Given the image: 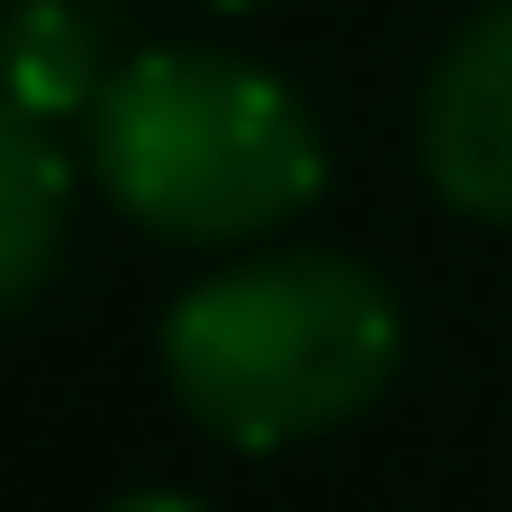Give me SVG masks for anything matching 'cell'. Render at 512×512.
Wrapping results in <instances>:
<instances>
[{
  "instance_id": "7",
  "label": "cell",
  "mask_w": 512,
  "mask_h": 512,
  "mask_svg": "<svg viewBox=\"0 0 512 512\" xmlns=\"http://www.w3.org/2000/svg\"><path fill=\"white\" fill-rule=\"evenodd\" d=\"M209 10H256V0H209Z\"/></svg>"
},
{
  "instance_id": "2",
  "label": "cell",
  "mask_w": 512,
  "mask_h": 512,
  "mask_svg": "<svg viewBox=\"0 0 512 512\" xmlns=\"http://www.w3.org/2000/svg\"><path fill=\"white\" fill-rule=\"evenodd\" d=\"M95 181L133 228L181 247H228L313 209L323 190V124L285 76L219 48H143L114 67L86 114Z\"/></svg>"
},
{
  "instance_id": "1",
  "label": "cell",
  "mask_w": 512,
  "mask_h": 512,
  "mask_svg": "<svg viewBox=\"0 0 512 512\" xmlns=\"http://www.w3.org/2000/svg\"><path fill=\"white\" fill-rule=\"evenodd\" d=\"M399 342V294L361 256H256L162 313L171 399L247 456L361 418L399 370Z\"/></svg>"
},
{
  "instance_id": "6",
  "label": "cell",
  "mask_w": 512,
  "mask_h": 512,
  "mask_svg": "<svg viewBox=\"0 0 512 512\" xmlns=\"http://www.w3.org/2000/svg\"><path fill=\"white\" fill-rule=\"evenodd\" d=\"M114 512H209V503H190V494H124Z\"/></svg>"
},
{
  "instance_id": "3",
  "label": "cell",
  "mask_w": 512,
  "mask_h": 512,
  "mask_svg": "<svg viewBox=\"0 0 512 512\" xmlns=\"http://www.w3.org/2000/svg\"><path fill=\"white\" fill-rule=\"evenodd\" d=\"M418 162L446 209L512 228V0L475 10L446 38L418 95Z\"/></svg>"
},
{
  "instance_id": "4",
  "label": "cell",
  "mask_w": 512,
  "mask_h": 512,
  "mask_svg": "<svg viewBox=\"0 0 512 512\" xmlns=\"http://www.w3.org/2000/svg\"><path fill=\"white\" fill-rule=\"evenodd\" d=\"M114 86L105 67V29H95L76 0H19L0 19V95L38 124H76L95 114V95Z\"/></svg>"
},
{
  "instance_id": "5",
  "label": "cell",
  "mask_w": 512,
  "mask_h": 512,
  "mask_svg": "<svg viewBox=\"0 0 512 512\" xmlns=\"http://www.w3.org/2000/svg\"><path fill=\"white\" fill-rule=\"evenodd\" d=\"M67 238V152L38 114L0 95V313L29 304Z\"/></svg>"
}]
</instances>
